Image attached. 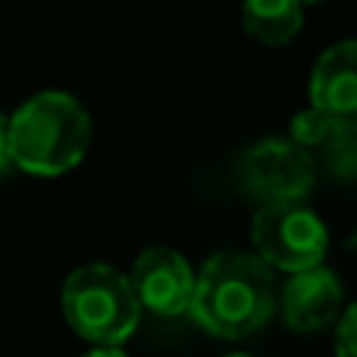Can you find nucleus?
Returning a JSON list of instances; mask_svg holds the SVG:
<instances>
[{"mask_svg":"<svg viewBox=\"0 0 357 357\" xmlns=\"http://www.w3.org/2000/svg\"><path fill=\"white\" fill-rule=\"evenodd\" d=\"M13 167V154H10V116L0 113V173Z\"/></svg>","mask_w":357,"mask_h":357,"instance_id":"obj_12","label":"nucleus"},{"mask_svg":"<svg viewBox=\"0 0 357 357\" xmlns=\"http://www.w3.org/2000/svg\"><path fill=\"white\" fill-rule=\"evenodd\" d=\"M279 291L273 270L251 251H216L195 279V323L220 339H248L273 320Z\"/></svg>","mask_w":357,"mask_h":357,"instance_id":"obj_1","label":"nucleus"},{"mask_svg":"<svg viewBox=\"0 0 357 357\" xmlns=\"http://www.w3.org/2000/svg\"><path fill=\"white\" fill-rule=\"evenodd\" d=\"M195 279L188 260L173 248H148L138 254L135 266L129 273V282L142 310L157 317H178L191 310L195 298Z\"/></svg>","mask_w":357,"mask_h":357,"instance_id":"obj_6","label":"nucleus"},{"mask_svg":"<svg viewBox=\"0 0 357 357\" xmlns=\"http://www.w3.org/2000/svg\"><path fill=\"white\" fill-rule=\"evenodd\" d=\"M63 314L73 333L94 348H119L142 323V304L126 273L85 264L63 282Z\"/></svg>","mask_w":357,"mask_h":357,"instance_id":"obj_3","label":"nucleus"},{"mask_svg":"<svg viewBox=\"0 0 357 357\" xmlns=\"http://www.w3.org/2000/svg\"><path fill=\"white\" fill-rule=\"evenodd\" d=\"M91 144V116L66 91H41L10 116L13 167L29 176L54 178L79 167Z\"/></svg>","mask_w":357,"mask_h":357,"instance_id":"obj_2","label":"nucleus"},{"mask_svg":"<svg viewBox=\"0 0 357 357\" xmlns=\"http://www.w3.org/2000/svg\"><path fill=\"white\" fill-rule=\"evenodd\" d=\"M241 25L260 44L282 47L301 31L304 6L295 0H251L241 6Z\"/></svg>","mask_w":357,"mask_h":357,"instance_id":"obj_9","label":"nucleus"},{"mask_svg":"<svg viewBox=\"0 0 357 357\" xmlns=\"http://www.w3.org/2000/svg\"><path fill=\"white\" fill-rule=\"evenodd\" d=\"M310 160H314V167L326 169L329 176L351 182V178H357V132L335 129V135Z\"/></svg>","mask_w":357,"mask_h":357,"instance_id":"obj_10","label":"nucleus"},{"mask_svg":"<svg viewBox=\"0 0 357 357\" xmlns=\"http://www.w3.org/2000/svg\"><path fill=\"white\" fill-rule=\"evenodd\" d=\"M229 357H248V354H229Z\"/></svg>","mask_w":357,"mask_h":357,"instance_id":"obj_14","label":"nucleus"},{"mask_svg":"<svg viewBox=\"0 0 357 357\" xmlns=\"http://www.w3.org/2000/svg\"><path fill=\"white\" fill-rule=\"evenodd\" d=\"M314 110L348 132H357V41H339L323 50L310 73Z\"/></svg>","mask_w":357,"mask_h":357,"instance_id":"obj_7","label":"nucleus"},{"mask_svg":"<svg viewBox=\"0 0 357 357\" xmlns=\"http://www.w3.org/2000/svg\"><path fill=\"white\" fill-rule=\"evenodd\" d=\"M342 282L333 270L317 266V270L298 273L285 282L279 295L282 320L295 333H323L342 317Z\"/></svg>","mask_w":357,"mask_h":357,"instance_id":"obj_8","label":"nucleus"},{"mask_svg":"<svg viewBox=\"0 0 357 357\" xmlns=\"http://www.w3.org/2000/svg\"><path fill=\"white\" fill-rule=\"evenodd\" d=\"M82 357H126L123 348H91V351H85Z\"/></svg>","mask_w":357,"mask_h":357,"instance_id":"obj_13","label":"nucleus"},{"mask_svg":"<svg viewBox=\"0 0 357 357\" xmlns=\"http://www.w3.org/2000/svg\"><path fill=\"white\" fill-rule=\"evenodd\" d=\"M241 178L248 191L260 197V207L266 204H304V197L314 191L317 167L298 144L270 142L254 144L241 160Z\"/></svg>","mask_w":357,"mask_h":357,"instance_id":"obj_5","label":"nucleus"},{"mask_svg":"<svg viewBox=\"0 0 357 357\" xmlns=\"http://www.w3.org/2000/svg\"><path fill=\"white\" fill-rule=\"evenodd\" d=\"M251 245L270 270L298 276L323 266L329 229L307 204H266L251 220Z\"/></svg>","mask_w":357,"mask_h":357,"instance_id":"obj_4","label":"nucleus"},{"mask_svg":"<svg viewBox=\"0 0 357 357\" xmlns=\"http://www.w3.org/2000/svg\"><path fill=\"white\" fill-rule=\"evenodd\" d=\"M335 354L357 357V301L335 323Z\"/></svg>","mask_w":357,"mask_h":357,"instance_id":"obj_11","label":"nucleus"}]
</instances>
